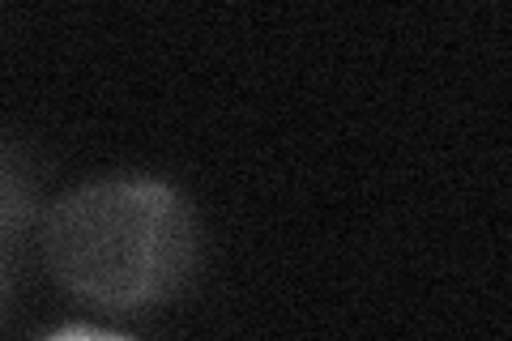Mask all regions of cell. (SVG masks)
I'll use <instances>...</instances> for the list:
<instances>
[{"instance_id": "obj_2", "label": "cell", "mask_w": 512, "mask_h": 341, "mask_svg": "<svg viewBox=\"0 0 512 341\" xmlns=\"http://www.w3.org/2000/svg\"><path fill=\"white\" fill-rule=\"evenodd\" d=\"M39 218V180L30 162L0 141V243L13 252Z\"/></svg>"}, {"instance_id": "obj_4", "label": "cell", "mask_w": 512, "mask_h": 341, "mask_svg": "<svg viewBox=\"0 0 512 341\" xmlns=\"http://www.w3.org/2000/svg\"><path fill=\"white\" fill-rule=\"evenodd\" d=\"M9 290H13V252L5 248V243H0V316H5Z\"/></svg>"}, {"instance_id": "obj_3", "label": "cell", "mask_w": 512, "mask_h": 341, "mask_svg": "<svg viewBox=\"0 0 512 341\" xmlns=\"http://www.w3.org/2000/svg\"><path fill=\"white\" fill-rule=\"evenodd\" d=\"M43 341H128L120 333H103V329H86V324H73V329H60L52 337H43Z\"/></svg>"}, {"instance_id": "obj_1", "label": "cell", "mask_w": 512, "mask_h": 341, "mask_svg": "<svg viewBox=\"0 0 512 341\" xmlns=\"http://www.w3.org/2000/svg\"><path fill=\"white\" fill-rule=\"evenodd\" d=\"M43 265L73 299L111 316L175 299L197 269L201 231L180 188L146 175L90 180L43 214Z\"/></svg>"}]
</instances>
